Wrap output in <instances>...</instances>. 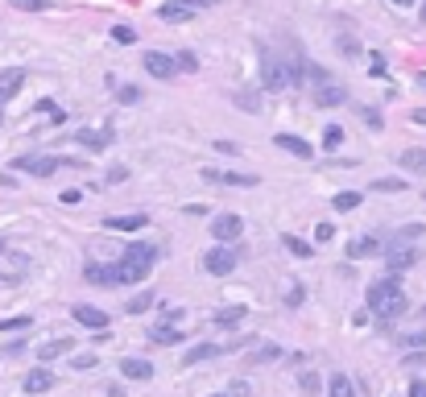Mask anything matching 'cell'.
Masks as SVG:
<instances>
[{
  "instance_id": "9c48e42d",
  "label": "cell",
  "mask_w": 426,
  "mask_h": 397,
  "mask_svg": "<svg viewBox=\"0 0 426 397\" xmlns=\"http://www.w3.org/2000/svg\"><path fill=\"white\" fill-rule=\"evenodd\" d=\"M70 315H75V323H83L87 331H108V323H112V319H108L99 307H87V302H79Z\"/></svg>"
},
{
  "instance_id": "7a4b0ae2",
  "label": "cell",
  "mask_w": 426,
  "mask_h": 397,
  "mask_svg": "<svg viewBox=\"0 0 426 397\" xmlns=\"http://www.w3.org/2000/svg\"><path fill=\"white\" fill-rule=\"evenodd\" d=\"M153 265H157V249H153V244H128L124 257H120V278H124V286L149 278Z\"/></svg>"
},
{
  "instance_id": "f35d334b",
  "label": "cell",
  "mask_w": 426,
  "mask_h": 397,
  "mask_svg": "<svg viewBox=\"0 0 426 397\" xmlns=\"http://www.w3.org/2000/svg\"><path fill=\"white\" fill-rule=\"evenodd\" d=\"M402 344H406V348H426V331H414V336H406Z\"/></svg>"
},
{
  "instance_id": "44dd1931",
  "label": "cell",
  "mask_w": 426,
  "mask_h": 397,
  "mask_svg": "<svg viewBox=\"0 0 426 397\" xmlns=\"http://www.w3.org/2000/svg\"><path fill=\"white\" fill-rule=\"evenodd\" d=\"M46 389H54V373L41 365V369H33V373L25 377V394H46Z\"/></svg>"
},
{
  "instance_id": "f546056e",
  "label": "cell",
  "mask_w": 426,
  "mask_h": 397,
  "mask_svg": "<svg viewBox=\"0 0 426 397\" xmlns=\"http://www.w3.org/2000/svg\"><path fill=\"white\" fill-rule=\"evenodd\" d=\"M149 307H153V294H149V290H141L137 298H128V302H124V311H128V315H141V311H149Z\"/></svg>"
},
{
  "instance_id": "f5cc1de1",
  "label": "cell",
  "mask_w": 426,
  "mask_h": 397,
  "mask_svg": "<svg viewBox=\"0 0 426 397\" xmlns=\"http://www.w3.org/2000/svg\"><path fill=\"white\" fill-rule=\"evenodd\" d=\"M0 286H12V278H8V273H0Z\"/></svg>"
},
{
  "instance_id": "b9f144b4",
  "label": "cell",
  "mask_w": 426,
  "mask_h": 397,
  "mask_svg": "<svg viewBox=\"0 0 426 397\" xmlns=\"http://www.w3.org/2000/svg\"><path fill=\"white\" fill-rule=\"evenodd\" d=\"M178 4H186L191 12H199V8H211V4H220V0H178Z\"/></svg>"
},
{
  "instance_id": "f6af8a7d",
  "label": "cell",
  "mask_w": 426,
  "mask_h": 397,
  "mask_svg": "<svg viewBox=\"0 0 426 397\" xmlns=\"http://www.w3.org/2000/svg\"><path fill=\"white\" fill-rule=\"evenodd\" d=\"M124 178H128V170H124V166H116V170L108 174V182H124Z\"/></svg>"
},
{
  "instance_id": "277c9868",
  "label": "cell",
  "mask_w": 426,
  "mask_h": 397,
  "mask_svg": "<svg viewBox=\"0 0 426 397\" xmlns=\"http://www.w3.org/2000/svg\"><path fill=\"white\" fill-rule=\"evenodd\" d=\"M240 244H215V249H207L203 253V269L211 273V278H228L236 265H240Z\"/></svg>"
},
{
  "instance_id": "d4e9b609",
  "label": "cell",
  "mask_w": 426,
  "mask_h": 397,
  "mask_svg": "<svg viewBox=\"0 0 426 397\" xmlns=\"http://www.w3.org/2000/svg\"><path fill=\"white\" fill-rule=\"evenodd\" d=\"M282 244H286L294 257H302V261H307V257H315V244H311V240H302V236H282Z\"/></svg>"
},
{
  "instance_id": "60d3db41",
  "label": "cell",
  "mask_w": 426,
  "mask_h": 397,
  "mask_svg": "<svg viewBox=\"0 0 426 397\" xmlns=\"http://www.w3.org/2000/svg\"><path fill=\"white\" fill-rule=\"evenodd\" d=\"M257 360H282V348L278 344H269V348H261V356Z\"/></svg>"
},
{
  "instance_id": "484cf974",
  "label": "cell",
  "mask_w": 426,
  "mask_h": 397,
  "mask_svg": "<svg viewBox=\"0 0 426 397\" xmlns=\"http://www.w3.org/2000/svg\"><path fill=\"white\" fill-rule=\"evenodd\" d=\"M369 191H377V195H398V191H406V182H402V178H377V182H369Z\"/></svg>"
},
{
  "instance_id": "5bb4252c",
  "label": "cell",
  "mask_w": 426,
  "mask_h": 397,
  "mask_svg": "<svg viewBox=\"0 0 426 397\" xmlns=\"http://www.w3.org/2000/svg\"><path fill=\"white\" fill-rule=\"evenodd\" d=\"M70 352H75V340H70V336L50 340V344H41V348H37V365H50V360H58V356H70Z\"/></svg>"
},
{
  "instance_id": "11a10c76",
  "label": "cell",
  "mask_w": 426,
  "mask_h": 397,
  "mask_svg": "<svg viewBox=\"0 0 426 397\" xmlns=\"http://www.w3.org/2000/svg\"><path fill=\"white\" fill-rule=\"evenodd\" d=\"M418 315H423V319H426V307H423V311H418Z\"/></svg>"
},
{
  "instance_id": "ba28073f",
  "label": "cell",
  "mask_w": 426,
  "mask_h": 397,
  "mask_svg": "<svg viewBox=\"0 0 426 397\" xmlns=\"http://www.w3.org/2000/svg\"><path fill=\"white\" fill-rule=\"evenodd\" d=\"M203 182H224V186H257V174H236V170H203Z\"/></svg>"
},
{
  "instance_id": "ab89813d",
  "label": "cell",
  "mask_w": 426,
  "mask_h": 397,
  "mask_svg": "<svg viewBox=\"0 0 426 397\" xmlns=\"http://www.w3.org/2000/svg\"><path fill=\"white\" fill-rule=\"evenodd\" d=\"M331 236H336V228H331V224H319V228H315V240H319V244H323V240H331Z\"/></svg>"
},
{
  "instance_id": "9a60e30c",
  "label": "cell",
  "mask_w": 426,
  "mask_h": 397,
  "mask_svg": "<svg viewBox=\"0 0 426 397\" xmlns=\"http://www.w3.org/2000/svg\"><path fill=\"white\" fill-rule=\"evenodd\" d=\"M278 141V149H286V153H294V157H315V149H311V141H302V137H294V133H278L273 137Z\"/></svg>"
},
{
  "instance_id": "ac0fdd59",
  "label": "cell",
  "mask_w": 426,
  "mask_h": 397,
  "mask_svg": "<svg viewBox=\"0 0 426 397\" xmlns=\"http://www.w3.org/2000/svg\"><path fill=\"white\" fill-rule=\"evenodd\" d=\"M145 224H149V215H141V211L137 215H108L104 220V228H112V232H141Z\"/></svg>"
},
{
  "instance_id": "e0dca14e",
  "label": "cell",
  "mask_w": 426,
  "mask_h": 397,
  "mask_svg": "<svg viewBox=\"0 0 426 397\" xmlns=\"http://www.w3.org/2000/svg\"><path fill=\"white\" fill-rule=\"evenodd\" d=\"M75 141L87 145V149H108V145H112V128H79Z\"/></svg>"
},
{
  "instance_id": "4dcf8cb0",
  "label": "cell",
  "mask_w": 426,
  "mask_h": 397,
  "mask_svg": "<svg viewBox=\"0 0 426 397\" xmlns=\"http://www.w3.org/2000/svg\"><path fill=\"white\" fill-rule=\"evenodd\" d=\"M29 323H33L29 315H17V319H0V336H4V331H29Z\"/></svg>"
},
{
  "instance_id": "5b68a950",
  "label": "cell",
  "mask_w": 426,
  "mask_h": 397,
  "mask_svg": "<svg viewBox=\"0 0 426 397\" xmlns=\"http://www.w3.org/2000/svg\"><path fill=\"white\" fill-rule=\"evenodd\" d=\"M261 87H265V91H286V87H294V79H290V62L265 54V58H261Z\"/></svg>"
},
{
  "instance_id": "30bf717a",
  "label": "cell",
  "mask_w": 426,
  "mask_h": 397,
  "mask_svg": "<svg viewBox=\"0 0 426 397\" xmlns=\"http://www.w3.org/2000/svg\"><path fill=\"white\" fill-rule=\"evenodd\" d=\"M145 70H149L153 79H170V75L178 70V62H174V54H162V50H149V54H145Z\"/></svg>"
},
{
  "instance_id": "52a82bcc",
  "label": "cell",
  "mask_w": 426,
  "mask_h": 397,
  "mask_svg": "<svg viewBox=\"0 0 426 397\" xmlns=\"http://www.w3.org/2000/svg\"><path fill=\"white\" fill-rule=\"evenodd\" d=\"M240 232H244V220H240V215H232V211H224V215H215V220H211V236H215L220 244H236V240H240Z\"/></svg>"
},
{
  "instance_id": "7402d4cb",
  "label": "cell",
  "mask_w": 426,
  "mask_h": 397,
  "mask_svg": "<svg viewBox=\"0 0 426 397\" xmlns=\"http://www.w3.org/2000/svg\"><path fill=\"white\" fill-rule=\"evenodd\" d=\"M157 17H162V21H170V25H182V21H191L195 12H191L186 4H178V0H166V4L157 8Z\"/></svg>"
},
{
  "instance_id": "7dc6e473",
  "label": "cell",
  "mask_w": 426,
  "mask_h": 397,
  "mask_svg": "<svg viewBox=\"0 0 426 397\" xmlns=\"http://www.w3.org/2000/svg\"><path fill=\"white\" fill-rule=\"evenodd\" d=\"M410 120H414V124H423V128H426V108H414V112H410Z\"/></svg>"
},
{
  "instance_id": "836d02e7",
  "label": "cell",
  "mask_w": 426,
  "mask_h": 397,
  "mask_svg": "<svg viewBox=\"0 0 426 397\" xmlns=\"http://www.w3.org/2000/svg\"><path fill=\"white\" fill-rule=\"evenodd\" d=\"M149 336H153L157 344H178V340H182V331H174V327H153Z\"/></svg>"
},
{
  "instance_id": "8d00e7d4",
  "label": "cell",
  "mask_w": 426,
  "mask_h": 397,
  "mask_svg": "<svg viewBox=\"0 0 426 397\" xmlns=\"http://www.w3.org/2000/svg\"><path fill=\"white\" fill-rule=\"evenodd\" d=\"M236 104H240L244 112H257V108H261V104H257V95H249V91H244V95H236Z\"/></svg>"
},
{
  "instance_id": "bcb514c9",
  "label": "cell",
  "mask_w": 426,
  "mask_h": 397,
  "mask_svg": "<svg viewBox=\"0 0 426 397\" xmlns=\"http://www.w3.org/2000/svg\"><path fill=\"white\" fill-rule=\"evenodd\" d=\"M79 199H83V191H62V203H66V207H70V203H79Z\"/></svg>"
},
{
  "instance_id": "681fc988",
  "label": "cell",
  "mask_w": 426,
  "mask_h": 397,
  "mask_svg": "<svg viewBox=\"0 0 426 397\" xmlns=\"http://www.w3.org/2000/svg\"><path fill=\"white\" fill-rule=\"evenodd\" d=\"M410 397H426V381H414V385H410Z\"/></svg>"
},
{
  "instance_id": "83f0119b",
  "label": "cell",
  "mask_w": 426,
  "mask_h": 397,
  "mask_svg": "<svg viewBox=\"0 0 426 397\" xmlns=\"http://www.w3.org/2000/svg\"><path fill=\"white\" fill-rule=\"evenodd\" d=\"M340 145H344V128H340V124H327V128H323V149L336 153Z\"/></svg>"
},
{
  "instance_id": "1f68e13d",
  "label": "cell",
  "mask_w": 426,
  "mask_h": 397,
  "mask_svg": "<svg viewBox=\"0 0 426 397\" xmlns=\"http://www.w3.org/2000/svg\"><path fill=\"white\" fill-rule=\"evenodd\" d=\"M112 41L133 46V41H137V29H133V25H116V29H112Z\"/></svg>"
},
{
  "instance_id": "ffe728a7",
  "label": "cell",
  "mask_w": 426,
  "mask_h": 397,
  "mask_svg": "<svg viewBox=\"0 0 426 397\" xmlns=\"http://www.w3.org/2000/svg\"><path fill=\"white\" fill-rule=\"evenodd\" d=\"M120 373L133 377V381H149V377H153V365L141 360V356H124V360H120Z\"/></svg>"
},
{
  "instance_id": "f1b7e54d",
  "label": "cell",
  "mask_w": 426,
  "mask_h": 397,
  "mask_svg": "<svg viewBox=\"0 0 426 397\" xmlns=\"http://www.w3.org/2000/svg\"><path fill=\"white\" fill-rule=\"evenodd\" d=\"M360 191H344V195H336V211H356L360 207Z\"/></svg>"
},
{
  "instance_id": "cb8c5ba5",
  "label": "cell",
  "mask_w": 426,
  "mask_h": 397,
  "mask_svg": "<svg viewBox=\"0 0 426 397\" xmlns=\"http://www.w3.org/2000/svg\"><path fill=\"white\" fill-rule=\"evenodd\" d=\"M327 397H356V385H352V377L336 373V377L327 381Z\"/></svg>"
},
{
  "instance_id": "816d5d0a",
  "label": "cell",
  "mask_w": 426,
  "mask_h": 397,
  "mask_svg": "<svg viewBox=\"0 0 426 397\" xmlns=\"http://www.w3.org/2000/svg\"><path fill=\"white\" fill-rule=\"evenodd\" d=\"M418 87L426 91V70H418Z\"/></svg>"
},
{
  "instance_id": "4316f807",
  "label": "cell",
  "mask_w": 426,
  "mask_h": 397,
  "mask_svg": "<svg viewBox=\"0 0 426 397\" xmlns=\"http://www.w3.org/2000/svg\"><path fill=\"white\" fill-rule=\"evenodd\" d=\"M220 356V348L215 344H195L191 348V356H186V365H199V360H215Z\"/></svg>"
},
{
  "instance_id": "7c38bea8",
  "label": "cell",
  "mask_w": 426,
  "mask_h": 397,
  "mask_svg": "<svg viewBox=\"0 0 426 397\" xmlns=\"http://www.w3.org/2000/svg\"><path fill=\"white\" fill-rule=\"evenodd\" d=\"M418 257H423V253H418V249H410V244H406V249H402V244H398V249H389V257H385V261H389V278H398L402 269L418 265Z\"/></svg>"
},
{
  "instance_id": "f907efd6",
  "label": "cell",
  "mask_w": 426,
  "mask_h": 397,
  "mask_svg": "<svg viewBox=\"0 0 426 397\" xmlns=\"http://www.w3.org/2000/svg\"><path fill=\"white\" fill-rule=\"evenodd\" d=\"M406 365H426V352H418V356H406Z\"/></svg>"
},
{
  "instance_id": "7bdbcfd3",
  "label": "cell",
  "mask_w": 426,
  "mask_h": 397,
  "mask_svg": "<svg viewBox=\"0 0 426 397\" xmlns=\"http://www.w3.org/2000/svg\"><path fill=\"white\" fill-rule=\"evenodd\" d=\"M369 58H373V75H385V58L381 54H369Z\"/></svg>"
},
{
  "instance_id": "ee69618b",
  "label": "cell",
  "mask_w": 426,
  "mask_h": 397,
  "mask_svg": "<svg viewBox=\"0 0 426 397\" xmlns=\"http://www.w3.org/2000/svg\"><path fill=\"white\" fill-rule=\"evenodd\" d=\"M365 120H369V128H381V112H369V108H365Z\"/></svg>"
},
{
  "instance_id": "603a6c76",
  "label": "cell",
  "mask_w": 426,
  "mask_h": 397,
  "mask_svg": "<svg viewBox=\"0 0 426 397\" xmlns=\"http://www.w3.org/2000/svg\"><path fill=\"white\" fill-rule=\"evenodd\" d=\"M398 166L410 170V174H426V149H402V153H398Z\"/></svg>"
},
{
  "instance_id": "6f0895ef",
  "label": "cell",
  "mask_w": 426,
  "mask_h": 397,
  "mask_svg": "<svg viewBox=\"0 0 426 397\" xmlns=\"http://www.w3.org/2000/svg\"><path fill=\"white\" fill-rule=\"evenodd\" d=\"M423 21H426V4H423Z\"/></svg>"
},
{
  "instance_id": "2e32d148",
  "label": "cell",
  "mask_w": 426,
  "mask_h": 397,
  "mask_svg": "<svg viewBox=\"0 0 426 397\" xmlns=\"http://www.w3.org/2000/svg\"><path fill=\"white\" fill-rule=\"evenodd\" d=\"M21 83H25V70H21V66H8V70H0V104H8V99L21 91Z\"/></svg>"
},
{
  "instance_id": "db71d44e",
  "label": "cell",
  "mask_w": 426,
  "mask_h": 397,
  "mask_svg": "<svg viewBox=\"0 0 426 397\" xmlns=\"http://www.w3.org/2000/svg\"><path fill=\"white\" fill-rule=\"evenodd\" d=\"M394 4H398V8H406V4H414V0H394Z\"/></svg>"
},
{
  "instance_id": "4fadbf2b",
  "label": "cell",
  "mask_w": 426,
  "mask_h": 397,
  "mask_svg": "<svg viewBox=\"0 0 426 397\" xmlns=\"http://www.w3.org/2000/svg\"><path fill=\"white\" fill-rule=\"evenodd\" d=\"M381 236H356L352 244H348V257L352 261H365V257H381Z\"/></svg>"
},
{
  "instance_id": "d6a6232c",
  "label": "cell",
  "mask_w": 426,
  "mask_h": 397,
  "mask_svg": "<svg viewBox=\"0 0 426 397\" xmlns=\"http://www.w3.org/2000/svg\"><path fill=\"white\" fill-rule=\"evenodd\" d=\"M116 99H120V104H141V87L124 83V87H116Z\"/></svg>"
},
{
  "instance_id": "74e56055",
  "label": "cell",
  "mask_w": 426,
  "mask_h": 397,
  "mask_svg": "<svg viewBox=\"0 0 426 397\" xmlns=\"http://www.w3.org/2000/svg\"><path fill=\"white\" fill-rule=\"evenodd\" d=\"M302 394H319V377L315 373H302Z\"/></svg>"
},
{
  "instance_id": "d6986e66",
  "label": "cell",
  "mask_w": 426,
  "mask_h": 397,
  "mask_svg": "<svg viewBox=\"0 0 426 397\" xmlns=\"http://www.w3.org/2000/svg\"><path fill=\"white\" fill-rule=\"evenodd\" d=\"M244 319H249V307H224V311H215V327H224V331H236Z\"/></svg>"
},
{
  "instance_id": "3957f363",
  "label": "cell",
  "mask_w": 426,
  "mask_h": 397,
  "mask_svg": "<svg viewBox=\"0 0 426 397\" xmlns=\"http://www.w3.org/2000/svg\"><path fill=\"white\" fill-rule=\"evenodd\" d=\"M307 75L315 79V104H319V108H340V104H348V91H344L323 66H307Z\"/></svg>"
},
{
  "instance_id": "6da1fadb",
  "label": "cell",
  "mask_w": 426,
  "mask_h": 397,
  "mask_svg": "<svg viewBox=\"0 0 426 397\" xmlns=\"http://www.w3.org/2000/svg\"><path fill=\"white\" fill-rule=\"evenodd\" d=\"M365 298H369V311H373L381 323L402 319V315H406V307H410V302H406V290H402V282H398V278H381V282H373Z\"/></svg>"
},
{
  "instance_id": "8992f818",
  "label": "cell",
  "mask_w": 426,
  "mask_h": 397,
  "mask_svg": "<svg viewBox=\"0 0 426 397\" xmlns=\"http://www.w3.org/2000/svg\"><path fill=\"white\" fill-rule=\"evenodd\" d=\"M70 157H37V153H29V157H17L12 166L17 170H25V174H33V178H50L58 166H66Z\"/></svg>"
},
{
  "instance_id": "c3c4849f",
  "label": "cell",
  "mask_w": 426,
  "mask_h": 397,
  "mask_svg": "<svg viewBox=\"0 0 426 397\" xmlns=\"http://www.w3.org/2000/svg\"><path fill=\"white\" fill-rule=\"evenodd\" d=\"M21 348H25V344H4V348H0V356H17Z\"/></svg>"
},
{
  "instance_id": "9f6ffc18",
  "label": "cell",
  "mask_w": 426,
  "mask_h": 397,
  "mask_svg": "<svg viewBox=\"0 0 426 397\" xmlns=\"http://www.w3.org/2000/svg\"><path fill=\"white\" fill-rule=\"evenodd\" d=\"M211 397H228V394H211Z\"/></svg>"
},
{
  "instance_id": "8fae6325",
  "label": "cell",
  "mask_w": 426,
  "mask_h": 397,
  "mask_svg": "<svg viewBox=\"0 0 426 397\" xmlns=\"http://www.w3.org/2000/svg\"><path fill=\"white\" fill-rule=\"evenodd\" d=\"M83 278H87L91 286H124L120 265H87V269H83Z\"/></svg>"
},
{
  "instance_id": "e575fe53",
  "label": "cell",
  "mask_w": 426,
  "mask_h": 397,
  "mask_svg": "<svg viewBox=\"0 0 426 397\" xmlns=\"http://www.w3.org/2000/svg\"><path fill=\"white\" fill-rule=\"evenodd\" d=\"M174 62H178V70H199V58H195L191 50H178V54H174Z\"/></svg>"
},
{
  "instance_id": "d590c367",
  "label": "cell",
  "mask_w": 426,
  "mask_h": 397,
  "mask_svg": "<svg viewBox=\"0 0 426 397\" xmlns=\"http://www.w3.org/2000/svg\"><path fill=\"white\" fill-rule=\"evenodd\" d=\"M8 4H12V8H21V12H41L50 0H8Z\"/></svg>"
}]
</instances>
